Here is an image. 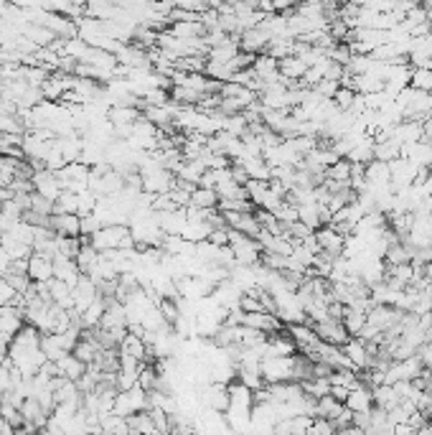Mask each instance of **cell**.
Wrapping results in <instances>:
<instances>
[{"instance_id": "6da1fadb", "label": "cell", "mask_w": 432, "mask_h": 435, "mask_svg": "<svg viewBox=\"0 0 432 435\" xmlns=\"http://www.w3.org/2000/svg\"><path fill=\"white\" fill-rule=\"evenodd\" d=\"M89 242L94 250H130L135 247L130 224H102L94 235H89Z\"/></svg>"}, {"instance_id": "7a4b0ae2", "label": "cell", "mask_w": 432, "mask_h": 435, "mask_svg": "<svg viewBox=\"0 0 432 435\" xmlns=\"http://www.w3.org/2000/svg\"><path fill=\"white\" fill-rule=\"evenodd\" d=\"M259 372H262L267 385L295 379V354L292 357H265L259 361Z\"/></svg>"}, {"instance_id": "3957f363", "label": "cell", "mask_w": 432, "mask_h": 435, "mask_svg": "<svg viewBox=\"0 0 432 435\" xmlns=\"http://www.w3.org/2000/svg\"><path fill=\"white\" fill-rule=\"evenodd\" d=\"M140 410H148V392H145L140 385L117 392L112 412L122 415V418H130V415H135V412H140Z\"/></svg>"}, {"instance_id": "277c9868", "label": "cell", "mask_w": 432, "mask_h": 435, "mask_svg": "<svg viewBox=\"0 0 432 435\" xmlns=\"http://www.w3.org/2000/svg\"><path fill=\"white\" fill-rule=\"evenodd\" d=\"M31 184H34V191H39L46 199L56 201L58 193L64 191V186L58 181L56 171H49V168H34V176H31Z\"/></svg>"}, {"instance_id": "5b68a950", "label": "cell", "mask_w": 432, "mask_h": 435, "mask_svg": "<svg viewBox=\"0 0 432 435\" xmlns=\"http://www.w3.org/2000/svg\"><path fill=\"white\" fill-rule=\"evenodd\" d=\"M100 298V288L91 280L89 275H82L76 280V285L72 288V301H74V310L82 316V310H87L91 303Z\"/></svg>"}, {"instance_id": "8992f818", "label": "cell", "mask_w": 432, "mask_h": 435, "mask_svg": "<svg viewBox=\"0 0 432 435\" xmlns=\"http://www.w3.org/2000/svg\"><path fill=\"white\" fill-rule=\"evenodd\" d=\"M241 323L255 328V331H259V334H267V336L277 334V331H283L285 328L283 321L274 316V313H270V310H252V313H244Z\"/></svg>"}, {"instance_id": "52a82bcc", "label": "cell", "mask_w": 432, "mask_h": 435, "mask_svg": "<svg viewBox=\"0 0 432 435\" xmlns=\"http://www.w3.org/2000/svg\"><path fill=\"white\" fill-rule=\"evenodd\" d=\"M316 326V334L321 341H328V343H336V346H343V343L349 341L351 334L346 331L341 318H323V321H318L313 323Z\"/></svg>"}, {"instance_id": "ba28073f", "label": "cell", "mask_w": 432, "mask_h": 435, "mask_svg": "<svg viewBox=\"0 0 432 435\" xmlns=\"http://www.w3.org/2000/svg\"><path fill=\"white\" fill-rule=\"evenodd\" d=\"M49 226L58 237L82 235V217L76 211H54L49 217Z\"/></svg>"}, {"instance_id": "9c48e42d", "label": "cell", "mask_w": 432, "mask_h": 435, "mask_svg": "<svg viewBox=\"0 0 432 435\" xmlns=\"http://www.w3.org/2000/svg\"><path fill=\"white\" fill-rule=\"evenodd\" d=\"M316 240L321 244V252L331 255V257H338L343 252V242H346V235H341L333 224H323L316 229Z\"/></svg>"}, {"instance_id": "30bf717a", "label": "cell", "mask_w": 432, "mask_h": 435, "mask_svg": "<svg viewBox=\"0 0 432 435\" xmlns=\"http://www.w3.org/2000/svg\"><path fill=\"white\" fill-rule=\"evenodd\" d=\"M28 277L34 283H46L54 277V257L43 255V252H31L28 255Z\"/></svg>"}, {"instance_id": "8fae6325", "label": "cell", "mask_w": 432, "mask_h": 435, "mask_svg": "<svg viewBox=\"0 0 432 435\" xmlns=\"http://www.w3.org/2000/svg\"><path fill=\"white\" fill-rule=\"evenodd\" d=\"M270 43V34H267L262 25H252V28H244L239 34V49L250 51V54H262Z\"/></svg>"}, {"instance_id": "7c38bea8", "label": "cell", "mask_w": 432, "mask_h": 435, "mask_svg": "<svg viewBox=\"0 0 432 435\" xmlns=\"http://www.w3.org/2000/svg\"><path fill=\"white\" fill-rule=\"evenodd\" d=\"M391 138L399 142V145H407V142H417L424 138V123H420V120H402V123H397V125L391 127Z\"/></svg>"}, {"instance_id": "4fadbf2b", "label": "cell", "mask_w": 432, "mask_h": 435, "mask_svg": "<svg viewBox=\"0 0 432 435\" xmlns=\"http://www.w3.org/2000/svg\"><path fill=\"white\" fill-rule=\"evenodd\" d=\"M25 323V310L18 308L16 303H8V306H0V331L16 336Z\"/></svg>"}, {"instance_id": "5bb4252c", "label": "cell", "mask_w": 432, "mask_h": 435, "mask_svg": "<svg viewBox=\"0 0 432 435\" xmlns=\"http://www.w3.org/2000/svg\"><path fill=\"white\" fill-rule=\"evenodd\" d=\"M343 405H346L351 412H369L374 407V392H371V387L361 382L358 387L349 390V397H346Z\"/></svg>"}, {"instance_id": "9a60e30c", "label": "cell", "mask_w": 432, "mask_h": 435, "mask_svg": "<svg viewBox=\"0 0 432 435\" xmlns=\"http://www.w3.org/2000/svg\"><path fill=\"white\" fill-rule=\"evenodd\" d=\"M82 275L84 273L79 270L74 257H67V255H56V257H54V277H58V280H64V283H69L74 288L76 280Z\"/></svg>"}, {"instance_id": "2e32d148", "label": "cell", "mask_w": 432, "mask_h": 435, "mask_svg": "<svg viewBox=\"0 0 432 435\" xmlns=\"http://www.w3.org/2000/svg\"><path fill=\"white\" fill-rule=\"evenodd\" d=\"M277 69H280V74H283L285 82L292 87V84H298L300 79H303L307 64L300 59L298 54H290V56H285V59H277Z\"/></svg>"}, {"instance_id": "e0dca14e", "label": "cell", "mask_w": 432, "mask_h": 435, "mask_svg": "<svg viewBox=\"0 0 432 435\" xmlns=\"http://www.w3.org/2000/svg\"><path fill=\"white\" fill-rule=\"evenodd\" d=\"M211 229H214V224H211V219H208V217L188 219V222H186V226H183L181 237H186L188 242L196 244V242H204V240H208Z\"/></svg>"}, {"instance_id": "ac0fdd59", "label": "cell", "mask_w": 432, "mask_h": 435, "mask_svg": "<svg viewBox=\"0 0 432 435\" xmlns=\"http://www.w3.org/2000/svg\"><path fill=\"white\" fill-rule=\"evenodd\" d=\"M288 334L295 339L298 343V352L300 349H305V346H313L318 341V334H316V326L310 323V321H300V323H288Z\"/></svg>"}, {"instance_id": "d6986e66", "label": "cell", "mask_w": 432, "mask_h": 435, "mask_svg": "<svg viewBox=\"0 0 432 435\" xmlns=\"http://www.w3.org/2000/svg\"><path fill=\"white\" fill-rule=\"evenodd\" d=\"M56 372H58V376H67V379H74L76 382V379L87 372V364H84L74 352H69V354H64L61 359H56Z\"/></svg>"}, {"instance_id": "ffe728a7", "label": "cell", "mask_w": 432, "mask_h": 435, "mask_svg": "<svg viewBox=\"0 0 432 435\" xmlns=\"http://www.w3.org/2000/svg\"><path fill=\"white\" fill-rule=\"evenodd\" d=\"M107 118L115 127L133 125L135 120L140 118V107H135V105H112V107L107 109Z\"/></svg>"}, {"instance_id": "44dd1931", "label": "cell", "mask_w": 432, "mask_h": 435, "mask_svg": "<svg viewBox=\"0 0 432 435\" xmlns=\"http://www.w3.org/2000/svg\"><path fill=\"white\" fill-rule=\"evenodd\" d=\"M49 283V293H51V303H56L61 308H74V301H72V285L58 280V277H51L46 280Z\"/></svg>"}, {"instance_id": "7402d4cb", "label": "cell", "mask_w": 432, "mask_h": 435, "mask_svg": "<svg viewBox=\"0 0 432 435\" xmlns=\"http://www.w3.org/2000/svg\"><path fill=\"white\" fill-rule=\"evenodd\" d=\"M371 392H374V405L382 407V410H391V407H397L399 402H402L397 390H394V385H389V382H382V385L371 387Z\"/></svg>"}, {"instance_id": "603a6c76", "label": "cell", "mask_w": 432, "mask_h": 435, "mask_svg": "<svg viewBox=\"0 0 432 435\" xmlns=\"http://www.w3.org/2000/svg\"><path fill=\"white\" fill-rule=\"evenodd\" d=\"M321 209H323V204H318V201H307V204H298V219L303 224H307L313 232H316L318 226H323V219H321Z\"/></svg>"}, {"instance_id": "cb8c5ba5", "label": "cell", "mask_w": 432, "mask_h": 435, "mask_svg": "<svg viewBox=\"0 0 432 435\" xmlns=\"http://www.w3.org/2000/svg\"><path fill=\"white\" fill-rule=\"evenodd\" d=\"M105 310H107V298L105 295H100L97 301L91 303L89 308L82 310V316H79V321H82V328H97L100 326L102 316H105Z\"/></svg>"}, {"instance_id": "d4e9b609", "label": "cell", "mask_w": 432, "mask_h": 435, "mask_svg": "<svg viewBox=\"0 0 432 435\" xmlns=\"http://www.w3.org/2000/svg\"><path fill=\"white\" fill-rule=\"evenodd\" d=\"M343 410H346V405H343L341 400H336L331 392L323 394V397H318V400H316V415H321V418L336 420Z\"/></svg>"}, {"instance_id": "484cf974", "label": "cell", "mask_w": 432, "mask_h": 435, "mask_svg": "<svg viewBox=\"0 0 432 435\" xmlns=\"http://www.w3.org/2000/svg\"><path fill=\"white\" fill-rule=\"evenodd\" d=\"M219 204V193L216 189H208V186H196L191 191V206L196 209H216Z\"/></svg>"}, {"instance_id": "4316f807", "label": "cell", "mask_w": 432, "mask_h": 435, "mask_svg": "<svg viewBox=\"0 0 432 435\" xmlns=\"http://www.w3.org/2000/svg\"><path fill=\"white\" fill-rule=\"evenodd\" d=\"M325 178H331L336 184L351 186V160L349 158H338L336 163L325 168Z\"/></svg>"}, {"instance_id": "83f0119b", "label": "cell", "mask_w": 432, "mask_h": 435, "mask_svg": "<svg viewBox=\"0 0 432 435\" xmlns=\"http://www.w3.org/2000/svg\"><path fill=\"white\" fill-rule=\"evenodd\" d=\"M300 387H303V392L310 394L313 400H318V397H323V394L331 392L328 376H307V379H300Z\"/></svg>"}, {"instance_id": "f1b7e54d", "label": "cell", "mask_w": 432, "mask_h": 435, "mask_svg": "<svg viewBox=\"0 0 432 435\" xmlns=\"http://www.w3.org/2000/svg\"><path fill=\"white\" fill-rule=\"evenodd\" d=\"M399 148H402V145H399V142L394 140L391 135H389V138H382V140L374 142V158L387 160V163H389V160L399 158Z\"/></svg>"}, {"instance_id": "f546056e", "label": "cell", "mask_w": 432, "mask_h": 435, "mask_svg": "<svg viewBox=\"0 0 432 435\" xmlns=\"http://www.w3.org/2000/svg\"><path fill=\"white\" fill-rule=\"evenodd\" d=\"M244 189H247V196H250L252 204H255V206H262V199H265L267 189H270V181H262V178H247Z\"/></svg>"}, {"instance_id": "4dcf8cb0", "label": "cell", "mask_w": 432, "mask_h": 435, "mask_svg": "<svg viewBox=\"0 0 432 435\" xmlns=\"http://www.w3.org/2000/svg\"><path fill=\"white\" fill-rule=\"evenodd\" d=\"M409 84H412L415 89H427V92H432V67L412 69V79H409Z\"/></svg>"}, {"instance_id": "1f68e13d", "label": "cell", "mask_w": 432, "mask_h": 435, "mask_svg": "<svg viewBox=\"0 0 432 435\" xmlns=\"http://www.w3.org/2000/svg\"><path fill=\"white\" fill-rule=\"evenodd\" d=\"M28 209L51 217V214H54V201L46 199V196H41L39 191H31V193H28Z\"/></svg>"}, {"instance_id": "d6a6232c", "label": "cell", "mask_w": 432, "mask_h": 435, "mask_svg": "<svg viewBox=\"0 0 432 435\" xmlns=\"http://www.w3.org/2000/svg\"><path fill=\"white\" fill-rule=\"evenodd\" d=\"M356 97H358V92L354 89V87H338V92L333 94V102L338 105V109H354V102H356Z\"/></svg>"}, {"instance_id": "836d02e7", "label": "cell", "mask_w": 432, "mask_h": 435, "mask_svg": "<svg viewBox=\"0 0 432 435\" xmlns=\"http://www.w3.org/2000/svg\"><path fill=\"white\" fill-rule=\"evenodd\" d=\"M76 206H79L76 191H69V189H64L58 193V199L54 201V211H76Z\"/></svg>"}, {"instance_id": "e575fe53", "label": "cell", "mask_w": 432, "mask_h": 435, "mask_svg": "<svg viewBox=\"0 0 432 435\" xmlns=\"http://www.w3.org/2000/svg\"><path fill=\"white\" fill-rule=\"evenodd\" d=\"M18 290L13 288V283L8 280L6 273H0V306H8V303L16 301Z\"/></svg>"}, {"instance_id": "d590c367", "label": "cell", "mask_w": 432, "mask_h": 435, "mask_svg": "<svg viewBox=\"0 0 432 435\" xmlns=\"http://www.w3.org/2000/svg\"><path fill=\"white\" fill-rule=\"evenodd\" d=\"M307 433L310 435H316V433L331 435V433H336V423L328 418H321V415H313V423H310V430H307Z\"/></svg>"}, {"instance_id": "8d00e7d4", "label": "cell", "mask_w": 432, "mask_h": 435, "mask_svg": "<svg viewBox=\"0 0 432 435\" xmlns=\"http://www.w3.org/2000/svg\"><path fill=\"white\" fill-rule=\"evenodd\" d=\"M173 3V8H183V10H191V13H204L206 8H211V3L208 0H171Z\"/></svg>"}, {"instance_id": "74e56055", "label": "cell", "mask_w": 432, "mask_h": 435, "mask_svg": "<svg viewBox=\"0 0 432 435\" xmlns=\"http://www.w3.org/2000/svg\"><path fill=\"white\" fill-rule=\"evenodd\" d=\"M117 390H130V387L138 385V372L133 369H117V379H115Z\"/></svg>"}, {"instance_id": "f35d334b", "label": "cell", "mask_w": 432, "mask_h": 435, "mask_svg": "<svg viewBox=\"0 0 432 435\" xmlns=\"http://www.w3.org/2000/svg\"><path fill=\"white\" fill-rule=\"evenodd\" d=\"M100 226H102V222H100V217H97V214H84V217H82V237L94 235Z\"/></svg>"}, {"instance_id": "ab89813d", "label": "cell", "mask_w": 432, "mask_h": 435, "mask_svg": "<svg viewBox=\"0 0 432 435\" xmlns=\"http://www.w3.org/2000/svg\"><path fill=\"white\" fill-rule=\"evenodd\" d=\"M338 87H341V82H338V79H321V82H318L313 89H318V92L323 94V97H333V94L338 92Z\"/></svg>"}, {"instance_id": "60d3db41", "label": "cell", "mask_w": 432, "mask_h": 435, "mask_svg": "<svg viewBox=\"0 0 432 435\" xmlns=\"http://www.w3.org/2000/svg\"><path fill=\"white\" fill-rule=\"evenodd\" d=\"M274 13H290L295 10V0H272Z\"/></svg>"}, {"instance_id": "b9f144b4", "label": "cell", "mask_w": 432, "mask_h": 435, "mask_svg": "<svg viewBox=\"0 0 432 435\" xmlns=\"http://www.w3.org/2000/svg\"><path fill=\"white\" fill-rule=\"evenodd\" d=\"M331 394L336 397V400L346 402V397H349V387H343V385H331Z\"/></svg>"}, {"instance_id": "7bdbcfd3", "label": "cell", "mask_w": 432, "mask_h": 435, "mask_svg": "<svg viewBox=\"0 0 432 435\" xmlns=\"http://www.w3.org/2000/svg\"><path fill=\"white\" fill-rule=\"evenodd\" d=\"M211 6H222V3H226V0H208Z\"/></svg>"}, {"instance_id": "ee69618b", "label": "cell", "mask_w": 432, "mask_h": 435, "mask_svg": "<svg viewBox=\"0 0 432 435\" xmlns=\"http://www.w3.org/2000/svg\"><path fill=\"white\" fill-rule=\"evenodd\" d=\"M298 3H305V0H295V6H298Z\"/></svg>"}, {"instance_id": "f6af8a7d", "label": "cell", "mask_w": 432, "mask_h": 435, "mask_svg": "<svg viewBox=\"0 0 432 435\" xmlns=\"http://www.w3.org/2000/svg\"><path fill=\"white\" fill-rule=\"evenodd\" d=\"M0 211H3V201H0Z\"/></svg>"}, {"instance_id": "bcb514c9", "label": "cell", "mask_w": 432, "mask_h": 435, "mask_svg": "<svg viewBox=\"0 0 432 435\" xmlns=\"http://www.w3.org/2000/svg\"><path fill=\"white\" fill-rule=\"evenodd\" d=\"M430 313H432V308H430Z\"/></svg>"}]
</instances>
